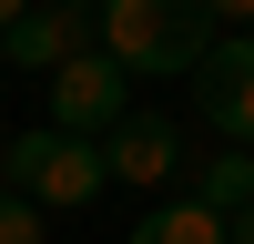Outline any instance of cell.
<instances>
[{"instance_id": "cell-9", "label": "cell", "mask_w": 254, "mask_h": 244, "mask_svg": "<svg viewBox=\"0 0 254 244\" xmlns=\"http://www.w3.org/2000/svg\"><path fill=\"white\" fill-rule=\"evenodd\" d=\"M41 173V132H10V153H0V193H31Z\"/></svg>"}, {"instance_id": "cell-10", "label": "cell", "mask_w": 254, "mask_h": 244, "mask_svg": "<svg viewBox=\"0 0 254 244\" xmlns=\"http://www.w3.org/2000/svg\"><path fill=\"white\" fill-rule=\"evenodd\" d=\"M0 244H41V203L31 193H0Z\"/></svg>"}, {"instance_id": "cell-11", "label": "cell", "mask_w": 254, "mask_h": 244, "mask_svg": "<svg viewBox=\"0 0 254 244\" xmlns=\"http://www.w3.org/2000/svg\"><path fill=\"white\" fill-rule=\"evenodd\" d=\"M203 10H214V20H244V31H254V0H203Z\"/></svg>"}, {"instance_id": "cell-1", "label": "cell", "mask_w": 254, "mask_h": 244, "mask_svg": "<svg viewBox=\"0 0 254 244\" xmlns=\"http://www.w3.org/2000/svg\"><path fill=\"white\" fill-rule=\"evenodd\" d=\"M102 51L122 71H163V81H193L203 51H214V10L203 0H102Z\"/></svg>"}, {"instance_id": "cell-5", "label": "cell", "mask_w": 254, "mask_h": 244, "mask_svg": "<svg viewBox=\"0 0 254 244\" xmlns=\"http://www.w3.org/2000/svg\"><path fill=\"white\" fill-rule=\"evenodd\" d=\"M81 51H92V20L51 10V0H31V10L0 31V61H10V71H61V61H81Z\"/></svg>"}, {"instance_id": "cell-12", "label": "cell", "mask_w": 254, "mask_h": 244, "mask_svg": "<svg viewBox=\"0 0 254 244\" xmlns=\"http://www.w3.org/2000/svg\"><path fill=\"white\" fill-rule=\"evenodd\" d=\"M224 244H254V203H244V214H234V224H224Z\"/></svg>"}, {"instance_id": "cell-13", "label": "cell", "mask_w": 254, "mask_h": 244, "mask_svg": "<svg viewBox=\"0 0 254 244\" xmlns=\"http://www.w3.org/2000/svg\"><path fill=\"white\" fill-rule=\"evenodd\" d=\"M51 10H81V20H102V0H51Z\"/></svg>"}, {"instance_id": "cell-7", "label": "cell", "mask_w": 254, "mask_h": 244, "mask_svg": "<svg viewBox=\"0 0 254 244\" xmlns=\"http://www.w3.org/2000/svg\"><path fill=\"white\" fill-rule=\"evenodd\" d=\"M193 203H203V214H224V224L254 203V153H244V142H224V153L193 163Z\"/></svg>"}, {"instance_id": "cell-8", "label": "cell", "mask_w": 254, "mask_h": 244, "mask_svg": "<svg viewBox=\"0 0 254 244\" xmlns=\"http://www.w3.org/2000/svg\"><path fill=\"white\" fill-rule=\"evenodd\" d=\"M132 244H224V214H203L193 193H173V203H153L132 224Z\"/></svg>"}, {"instance_id": "cell-2", "label": "cell", "mask_w": 254, "mask_h": 244, "mask_svg": "<svg viewBox=\"0 0 254 244\" xmlns=\"http://www.w3.org/2000/svg\"><path fill=\"white\" fill-rule=\"evenodd\" d=\"M132 122V71H122L112 51H81V61H61L51 71V132H71V142H102V132H122Z\"/></svg>"}, {"instance_id": "cell-14", "label": "cell", "mask_w": 254, "mask_h": 244, "mask_svg": "<svg viewBox=\"0 0 254 244\" xmlns=\"http://www.w3.org/2000/svg\"><path fill=\"white\" fill-rule=\"evenodd\" d=\"M20 10H31V0H0V31H10V20H20Z\"/></svg>"}, {"instance_id": "cell-4", "label": "cell", "mask_w": 254, "mask_h": 244, "mask_svg": "<svg viewBox=\"0 0 254 244\" xmlns=\"http://www.w3.org/2000/svg\"><path fill=\"white\" fill-rule=\"evenodd\" d=\"M102 183H112L102 142H71V132L41 122V173H31V203H41V214H71V203H92Z\"/></svg>"}, {"instance_id": "cell-3", "label": "cell", "mask_w": 254, "mask_h": 244, "mask_svg": "<svg viewBox=\"0 0 254 244\" xmlns=\"http://www.w3.org/2000/svg\"><path fill=\"white\" fill-rule=\"evenodd\" d=\"M193 112H203V132H224V142H244V153H254V31H234V41L203 51Z\"/></svg>"}, {"instance_id": "cell-6", "label": "cell", "mask_w": 254, "mask_h": 244, "mask_svg": "<svg viewBox=\"0 0 254 244\" xmlns=\"http://www.w3.org/2000/svg\"><path fill=\"white\" fill-rule=\"evenodd\" d=\"M102 163H112V183H163V173L183 163V142H173V122L132 112L122 132H102Z\"/></svg>"}]
</instances>
